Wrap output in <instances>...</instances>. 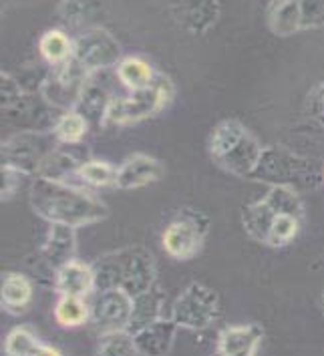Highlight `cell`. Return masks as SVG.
<instances>
[{"instance_id": "d6a6232c", "label": "cell", "mask_w": 324, "mask_h": 356, "mask_svg": "<svg viewBox=\"0 0 324 356\" xmlns=\"http://www.w3.org/2000/svg\"><path fill=\"white\" fill-rule=\"evenodd\" d=\"M0 79H2V85H0V93H2V109L10 111L19 105L22 101V91H20V85L8 75V73H0Z\"/></svg>"}, {"instance_id": "83f0119b", "label": "cell", "mask_w": 324, "mask_h": 356, "mask_svg": "<svg viewBox=\"0 0 324 356\" xmlns=\"http://www.w3.org/2000/svg\"><path fill=\"white\" fill-rule=\"evenodd\" d=\"M95 356H141L129 330L105 332L99 337Z\"/></svg>"}, {"instance_id": "8fae6325", "label": "cell", "mask_w": 324, "mask_h": 356, "mask_svg": "<svg viewBox=\"0 0 324 356\" xmlns=\"http://www.w3.org/2000/svg\"><path fill=\"white\" fill-rule=\"evenodd\" d=\"M135 298L119 288L97 290L91 300V322L101 334L129 330L133 318Z\"/></svg>"}, {"instance_id": "9c48e42d", "label": "cell", "mask_w": 324, "mask_h": 356, "mask_svg": "<svg viewBox=\"0 0 324 356\" xmlns=\"http://www.w3.org/2000/svg\"><path fill=\"white\" fill-rule=\"evenodd\" d=\"M57 137L42 131H22L2 143V163L22 169L24 173H38L40 163L57 149Z\"/></svg>"}, {"instance_id": "9a60e30c", "label": "cell", "mask_w": 324, "mask_h": 356, "mask_svg": "<svg viewBox=\"0 0 324 356\" xmlns=\"http://www.w3.org/2000/svg\"><path fill=\"white\" fill-rule=\"evenodd\" d=\"M53 286L58 296H81L89 298L97 290V274L91 264L71 260L58 268L53 276Z\"/></svg>"}, {"instance_id": "2e32d148", "label": "cell", "mask_w": 324, "mask_h": 356, "mask_svg": "<svg viewBox=\"0 0 324 356\" xmlns=\"http://www.w3.org/2000/svg\"><path fill=\"white\" fill-rule=\"evenodd\" d=\"M76 256V229L75 227H67V225L49 224L47 238L40 248V258L44 266L53 272H57L58 268H63L65 264L75 260Z\"/></svg>"}, {"instance_id": "f546056e", "label": "cell", "mask_w": 324, "mask_h": 356, "mask_svg": "<svg viewBox=\"0 0 324 356\" xmlns=\"http://www.w3.org/2000/svg\"><path fill=\"white\" fill-rule=\"evenodd\" d=\"M99 6V0H63L60 15L71 24H79Z\"/></svg>"}, {"instance_id": "ffe728a7", "label": "cell", "mask_w": 324, "mask_h": 356, "mask_svg": "<svg viewBox=\"0 0 324 356\" xmlns=\"http://www.w3.org/2000/svg\"><path fill=\"white\" fill-rule=\"evenodd\" d=\"M165 292L157 286H153L149 292L141 294L135 298V308H133V318H131V326H129V332H133L137 328L149 324L153 320L163 318V316H170L165 314Z\"/></svg>"}, {"instance_id": "836d02e7", "label": "cell", "mask_w": 324, "mask_h": 356, "mask_svg": "<svg viewBox=\"0 0 324 356\" xmlns=\"http://www.w3.org/2000/svg\"><path fill=\"white\" fill-rule=\"evenodd\" d=\"M33 356H63V353L58 348H55V346H51V344H42L40 342V346L35 350Z\"/></svg>"}, {"instance_id": "4dcf8cb0", "label": "cell", "mask_w": 324, "mask_h": 356, "mask_svg": "<svg viewBox=\"0 0 324 356\" xmlns=\"http://www.w3.org/2000/svg\"><path fill=\"white\" fill-rule=\"evenodd\" d=\"M302 31L324 29V0H300Z\"/></svg>"}, {"instance_id": "7402d4cb", "label": "cell", "mask_w": 324, "mask_h": 356, "mask_svg": "<svg viewBox=\"0 0 324 356\" xmlns=\"http://www.w3.org/2000/svg\"><path fill=\"white\" fill-rule=\"evenodd\" d=\"M73 47H75V40H71L65 31H58V29L47 31L38 40V53L51 67H58L71 60Z\"/></svg>"}, {"instance_id": "44dd1931", "label": "cell", "mask_w": 324, "mask_h": 356, "mask_svg": "<svg viewBox=\"0 0 324 356\" xmlns=\"http://www.w3.org/2000/svg\"><path fill=\"white\" fill-rule=\"evenodd\" d=\"M53 316L60 328H79L91 322V302L81 296H58Z\"/></svg>"}, {"instance_id": "e0dca14e", "label": "cell", "mask_w": 324, "mask_h": 356, "mask_svg": "<svg viewBox=\"0 0 324 356\" xmlns=\"http://www.w3.org/2000/svg\"><path fill=\"white\" fill-rule=\"evenodd\" d=\"M266 24L276 37H294L302 33L300 0H270L266 6Z\"/></svg>"}, {"instance_id": "5b68a950", "label": "cell", "mask_w": 324, "mask_h": 356, "mask_svg": "<svg viewBox=\"0 0 324 356\" xmlns=\"http://www.w3.org/2000/svg\"><path fill=\"white\" fill-rule=\"evenodd\" d=\"M210 218L204 211L193 207H181L175 211L172 222L165 225L161 234V245L170 258L188 262L204 250V244L210 236Z\"/></svg>"}, {"instance_id": "6da1fadb", "label": "cell", "mask_w": 324, "mask_h": 356, "mask_svg": "<svg viewBox=\"0 0 324 356\" xmlns=\"http://www.w3.org/2000/svg\"><path fill=\"white\" fill-rule=\"evenodd\" d=\"M29 204L38 218L49 224L85 227L109 218V206L95 193L69 181L35 175L29 188Z\"/></svg>"}, {"instance_id": "8992f818", "label": "cell", "mask_w": 324, "mask_h": 356, "mask_svg": "<svg viewBox=\"0 0 324 356\" xmlns=\"http://www.w3.org/2000/svg\"><path fill=\"white\" fill-rule=\"evenodd\" d=\"M252 179L270 186H290L298 189L314 188L321 177L310 159L286 147H266Z\"/></svg>"}, {"instance_id": "3957f363", "label": "cell", "mask_w": 324, "mask_h": 356, "mask_svg": "<svg viewBox=\"0 0 324 356\" xmlns=\"http://www.w3.org/2000/svg\"><path fill=\"white\" fill-rule=\"evenodd\" d=\"M93 268L97 274V290L119 288L137 298L157 286L155 260L152 252L141 245H129L105 254L93 264Z\"/></svg>"}, {"instance_id": "52a82bcc", "label": "cell", "mask_w": 324, "mask_h": 356, "mask_svg": "<svg viewBox=\"0 0 324 356\" xmlns=\"http://www.w3.org/2000/svg\"><path fill=\"white\" fill-rule=\"evenodd\" d=\"M220 312H222V304L218 292L202 282L188 284L177 294V298L170 308V316L175 320V324L191 332L208 330L218 322Z\"/></svg>"}, {"instance_id": "d6986e66", "label": "cell", "mask_w": 324, "mask_h": 356, "mask_svg": "<svg viewBox=\"0 0 324 356\" xmlns=\"http://www.w3.org/2000/svg\"><path fill=\"white\" fill-rule=\"evenodd\" d=\"M115 75L125 89L137 91L143 87H149L155 81L157 73L152 65L141 56H123L121 63L115 67Z\"/></svg>"}, {"instance_id": "cb8c5ba5", "label": "cell", "mask_w": 324, "mask_h": 356, "mask_svg": "<svg viewBox=\"0 0 324 356\" xmlns=\"http://www.w3.org/2000/svg\"><path fill=\"white\" fill-rule=\"evenodd\" d=\"M262 202L274 213H290L296 218H305V202L296 188L290 186H270Z\"/></svg>"}, {"instance_id": "5bb4252c", "label": "cell", "mask_w": 324, "mask_h": 356, "mask_svg": "<svg viewBox=\"0 0 324 356\" xmlns=\"http://www.w3.org/2000/svg\"><path fill=\"white\" fill-rule=\"evenodd\" d=\"M177 330L179 326L175 320L172 316H163L133 330L131 337L141 356H168L172 353Z\"/></svg>"}, {"instance_id": "e575fe53", "label": "cell", "mask_w": 324, "mask_h": 356, "mask_svg": "<svg viewBox=\"0 0 324 356\" xmlns=\"http://www.w3.org/2000/svg\"><path fill=\"white\" fill-rule=\"evenodd\" d=\"M316 105H318V109H321V113L324 115V83H323V87L318 89V99H316Z\"/></svg>"}, {"instance_id": "d4e9b609", "label": "cell", "mask_w": 324, "mask_h": 356, "mask_svg": "<svg viewBox=\"0 0 324 356\" xmlns=\"http://www.w3.org/2000/svg\"><path fill=\"white\" fill-rule=\"evenodd\" d=\"M89 133V119L76 109L65 111L57 119L53 135L60 145H79Z\"/></svg>"}, {"instance_id": "ac0fdd59", "label": "cell", "mask_w": 324, "mask_h": 356, "mask_svg": "<svg viewBox=\"0 0 324 356\" xmlns=\"http://www.w3.org/2000/svg\"><path fill=\"white\" fill-rule=\"evenodd\" d=\"M35 296L33 282L29 280L20 272H6L2 276V286H0V306L13 316H19L29 310L31 302Z\"/></svg>"}, {"instance_id": "4316f807", "label": "cell", "mask_w": 324, "mask_h": 356, "mask_svg": "<svg viewBox=\"0 0 324 356\" xmlns=\"http://www.w3.org/2000/svg\"><path fill=\"white\" fill-rule=\"evenodd\" d=\"M300 227H302V218H296L290 213H278V216H274L272 224L268 227L264 245L276 248V250L286 248L298 238Z\"/></svg>"}, {"instance_id": "484cf974", "label": "cell", "mask_w": 324, "mask_h": 356, "mask_svg": "<svg viewBox=\"0 0 324 356\" xmlns=\"http://www.w3.org/2000/svg\"><path fill=\"white\" fill-rule=\"evenodd\" d=\"M75 177L89 188H115L117 184V168L103 159H85L76 168Z\"/></svg>"}, {"instance_id": "1f68e13d", "label": "cell", "mask_w": 324, "mask_h": 356, "mask_svg": "<svg viewBox=\"0 0 324 356\" xmlns=\"http://www.w3.org/2000/svg\"><path fill=\"white\" fill-rule=\"evenodd\" d=\"M26 177H29V173H24L22 169L2 163V202L13 200L17 195V191L22 188Z\"/></svg>"}, {"instance_id": "f1b7e54d", "label": "cell", "mask_w": 324, "mask_h": 356, "mask_svg": "<svg viewBox=\"0 0 324 356\" xmlns=\"http://www.w3.org/2000/svg\"><path fill=\"white\" fill-rule=\"evenodd\" d=\"M40 346L38 337L29 326H15L4 338V355L6 356H33Z\"/></svg>"}, {"instance_id": "ba28073f", "label": "cell", "mask_w": 324, "mask_h": 356, "mask_svg": "<svg viewBox=\"0 0 324 356\" xmlns=\"http://www.w3.org/2000/svg\"><path fill=\"white\" fill-rule=\"evenodd\" d=\"M89 76L91 73L85 67H81L75 58H71L58 67H53V71L40 85V95L53 107L71 111L79 107L81 97L89 83Z\"/></svg>"}, {"instance_id": "277c9868", "label": "cell", "mask_w": 324, "mask_h": 356, "mask_svg": "<svg viewBox=\"0 0 324 356\" xmlns=\"http://www.w3.org/2000/svg\"><path fill=\"white\" fill-rule=\"evenodd\" d=\"M173 95H175V87L172 79L163 73H157L149 87L129 91V95L123 97H113L103 115V125L127 127L141 123L145 119H152L172 103Z\"/></svg>"}, {"instance_id": "7c38bea8", "label": "cell", "mask_w": 324, "mask_h": 356, "mask_svg": "<svg viewBox=\"0 0 324 356\" xmlns=\"http://www.w3.org/2000/svg\"><path fill=\"white\" fill-rule=\"evenodd\" d=\"M165 175V165L157 157L147 153H133L121 161L117 168V189H139L161 181Z\"/></svg>"}, {"instance_id": "8d00e7d4", "label": "cell", "mask_w": 324, "mask_h": 356, "mask_svg": "<svg viewBox=\"0 0 324 356\" xmlns=\"http://www.w3.org/2000/svg\"><path fill=\"white\" fill-rule=\"evenodd\" d=\"M323 181H324V169H323Z\"/></svg>"}, {"instance_id": "7a4b0ae2", "label": "cell", "mask_w": 324, "mask_h": 356, "mask_svg": "<svg viewBox=\"0 0 324 356\" xmlns=\"http://www.w3.org/2000/svg\"><path fill=\"white\" fill-rule=\"evenodd\" d=\"M264 149L266 147L260 143V139L238 119L220 121L208 137V153L211 161L240 179L254 177Z\"/></svg>"}, {"instance_id": "30bf717a", "label": "cell", "mask_w": 324, "mask_h": 356, "mask_svg": "<svg viewBox=\"0 0 324 356\" xmlns=\"http://www.w3.org/2000/svg\"><path fill=\"white\" fill-rule=\"evenodd\" d=\"M73 58L93 75L117 67L123 56H121L119 40L107 29L91 26L75 38Z\"/></svg>"}, {"instance_id": "4fadbf2b", "label": "cell", "mask_w": 324, "mask_h": 356, "mask_svg": "<svg viewBox=\"0 0 324 356\" xmlns=\"http://www.w3.org/2000/svg\"><path fill=\"white\" fill-rule=\"evenodd\" d=\"M264 340V330L256 322L229 324L216 338L218 356H258Z\"/></svg>"}, {"instance_id": "603a6c76", "label": "cell", "mask_w": 324, "mask_h": 356, "mask_svg": "<svg viewBox=\"0 0 324 356\" xmlns=\"http://www.w3.org/2000/svg\"><path fill=\"white\" fill-rule=\"evenodd\" d=\"M274 216H278V213H274L262 200L252 202V204L244 207L242 209V227L248 234L250 240H254L258 244H264L268 227L272 224Z\"/></svg>"}, {"instance_id": "d590c367", "label": "cell", "mask_w": 324, "mask_h": 356, "mask_svg": "<svg viewBox=\"0 0 324 356\" xmlns=\"http://www.w3.org/2000/svg\"><path fill=\"white\" fill-rule=\"evenodd\" d=\"M323 310H324V290H323Z\"/></svg>"}]
</instances>
